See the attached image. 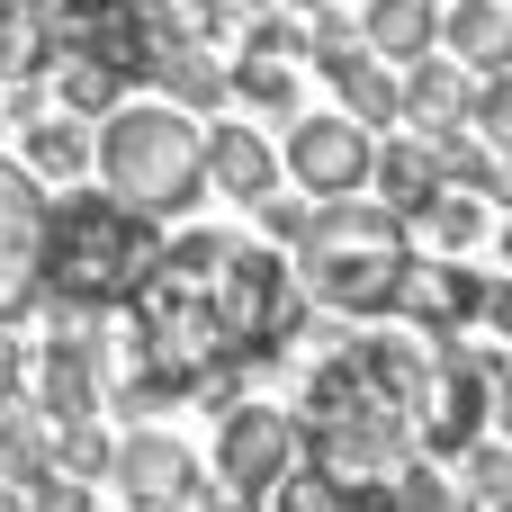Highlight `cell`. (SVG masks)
<instances>
[{
	"label": "cell",
	"mask_w": 512,
	"mask_h": 512,
	"mask_svg": "<svg viewBox=\"0 0 512 512\" xmlns=\"http://www.w3.org/2000/svg\"><path fill=\"white\" fill-rule=\"evenodd\" d=\"M162 270V243H153V216H135L126 198H63L54 225H45V288L54 306H81V315H108V306H135V288Z\"/></svg>",
	"instance_id": "1"
},
{
	"label": "cell",
	"mask_w": 512,
	"mask_h": 512,
	"mask_svg": "<svg viewBox=\"0 0 512 512\" xmlns=\"http://www.w3.org/2000/svg\"><path fill=\"white\" fill-rule=\"evenodd\" d=\"M297 279L342 306V315H387L405 306V279H414V243H405V216L387 198H333L315 207L306 243H297Z\"/></svg>",
	"instance_id": "2"
},
{
	"label": "cell",
	"mask_w": 512,
	"mask_h": 512,
	"mask_svg": "<svg viewBox=\"0 0 512 512\" xmlns=\"http://www.w3.org/2000/svg\"><path fill=\"white\" fill-rule=\"evenodd\" d=\"M99 180L135 216H180L198 198V180H207V135L162 99H126L99 126Z\"/></svg>",
	"instance_id": "3"
},
{
	"label": "cell",
	"mask_w": 512,
	"mask_h": 512,
	"mask_svg": "<svg viewBox=\"0 0 512 512\" xmlns=\"http://www.w3.org/2000/svg\"><path fill=\"white\" fill-rule=\"evenodd\" d=\"M297 261L288 252H270V243H234V261L216 270V342H225V360L243 369V360H261V351H279L288 333H297Z\"/></svg>",
	"instance_id": "4"
},
{
	"label": "cell",
	"mask_w": 512,
	"mask_h": 512,
	"mask_svg": "<svg viewBox=\"0 0 512 512\" xmlns=\"http://www.w3.org/2000/svg\"><path fill=\"white\" fill-rule=\"evenodd\" d=\"M297 459H306L297 414H279V405H225V432H216V504L207 512L270 504V495L297 477Z\"/></svg>",
	"instance_id": "5"
},
{
	"label": "cell",
	"mask_w": 512,
	"mask_h": 512,
	"mask_svg": "<svg viewBox=\"0 0 512 512\" xmlns=\"http://www.w3.org/2000/svg\"><path fill=\"white\" fill-rule=\"evenodd\" d=\"M45 225H54V207H45L36 171L0 162V324L45 288Z\"/></svg>",
	"instance_id": "6"
},
{
	"label": "cell",
	"mask_w": 512,
	"mask_h": 512,
	"mask_svg": "<svg viewBox=\"0 0 512 512\" xmlns=\"http://www.w3.org/2000/svg\"><path fill=\"white\" fill-rule=\"evenodd\" d=\"M117 495L135 512H189V504H207V486H198V459L171 441V432H126L117 441Z\"/></svg>",
	"instance_id": "7"
},
{
	"label": "cell",
	"mask_w": 512,
	"mask_h": 512,
	"mask_svg": "<svg viewBox=\"0 0 512 512\" xmlns=\"http://www.w3.org/2000/svg\"><path fill=\"white\" fill-rule=\"evenodd\" d=\"M288 171L333 207V198H351L360 180H378V153H369V126H351V117H297V135H288Z\"/></svg>",
	"instance_id": "8"
},
{
	"label": "cell",
	"mask_w": 512,
	"mask_h": 512,
	"mask_svg": "<svg viewBox=\"0 0 512 512\" xmlns=\"http://www.w3.org/2000/svg\"><path fill=\"white\" fill-rule=\"evenodd\" d=\"M486 279L477 270H459V261H414V279H405V315H423L432 333H459V324H477L486 315Z\"/></svg>",
	"instance_id": "9"
},
{
	"label": "cell",
	"mask_w": 512,
	"mask_h": 512,
	"mask_svg": "<svg viewBox=\"0 0 512 512\" xmlns=\"http://www.w3.org/2000/svg\"><path fill=\"white\" fill-rule=\"evenodd\" d=\"M207 180L225 189V198H270V180H279V153L252 135V126H207Z\"/></svg>",
	"instance_id": "10"
},
{
	"label": "cell",
	"mask_w": 512,
	"mask_h": 512,
	"mask_svg": "<svg viewBox=\"0 0 512 512\" xmlns=\"http://www.w3.org/2000/svg\"><path fill=\"white\" fill-rule=\"evenodd\" d=\"M36 414H45L54 432L99 423V360H81V351H45V369H36Z\"/></svg>",
	"instance_id": "11"
},
{
	"label": "cell",
	"mask_w": 512,
	"mask_h": 512,
	"mask_svg": "<svg viewBox=\"0 0 512 512\" xmlns=\"http://www.w3.org/2000/svg\"><path fill=\"white\" fill-rule=\"evenodd\" d=\"M441 36H450L459 63H477V72H512V9H495V0H459V9L441 18Z\"/></svg>",
	"instance_id": "12"
},
{
	"label": "cell",
	"mask_w": 512,
	"mask_h": 512,
	"mask_svg": "<svg viewBox=\"0 0 512 512\" xmlns=\"http://www.w3.org/2000/svg\"><path fill=\"white\" fill-rule=\"evenodd\" d=\"M297 27H261L252 45H243V63H234V90L243 99H261V108H288V90H297Z\"/></svg>",
	"instance_id": "13"
},
{
	"label": "cell",
	"mask_w": 512,
	"mask_h": 512,
	"mask_svg": "<svg viewBox=\"0 0 512 512\" xmlns=\"http://www.w3.org/2000/svg\"><path fill=\"white\" fill-rule=\"evenodd\" d=\"M324 72H333V90H342V108H351V126H387V117L405 108V90H396V81L378 72V54H369V45H351V54H333Z\"/></svg>",
	"instance_id": "14"
},
{
	"label": "cell",
	"mask_w": 512,
	"mask_h": 512,
	"mask_svg": "<svg viewBox=\"0 0 512 512\" xmlns=\"http://www.w3.org/2000/svg\"><path fill=\"white\" fill-rule=\"evenodd\" d=\"M378 189H387L396 216H432V198H441V162H432V144H387V153H378Z\"/></svg>",
	"instance_id": "15"
},
{
	"label": "cell",
	"mask_w": 512,
	"mask_h": 512,
	"mask_svg": "<svg viewBox=\"0 0 512 512\" xmlns=\"http://www.w3.org/2000/svg\"><path fill=\"white\" fill-rule=\"evenodd\" d=\"M36 477H54V423L45 414H0V486H36Z\"/></svg>",
	"instance_id": "16"
},
{
	"label": "cell",
	"mask_w": 512,
	"mask_h": 512,
	"mask_svg": "<svg viewBox=\"0 0 512 512\" xmlns=\"http://www.w3.org/2000/svg\"><path fill=\"white\" fill-rule=\"evenodd\" d=\"M432 36H441L432 0H369V45H378V54H414V63H423Z\"/></svg>",
	"instance_id": "17"
},
{
	"label": "cell",
	"mask_w": 512,
	"mask_h": 512,
	"mask_svg": "<svg viewBox=\"0 0 512 512\" xmlns=\"http://www.w3.org/2000/svg\"><path fill=\"white\" fill-rule=\"evenodd\" d=\"M405 108H414V117H432V135H441V126H459L477 99H468V81H459L450 63H432V54H423V63H414V81H405Z\"/></svg>",
	"instance_id": "18"
},
{
	"label": "cell",
	"mask_w": 512,
	"mask_h": 512,
	"mask_svg": "<svg viewBox=\"0 0 512 512\" xmlns=\"http://www.w3.org/2000/svg\"><path fill=\"white\" fill-rule=\"evenodd\" d=\"M81 162H99V144H90L72 117H45V126H27V171H36V180H72Z\"/></svg>",
	"instance_id": "19"
},
{
	"label": "cell",
	"mask_w": 512,
	"mask_h": 512,
	"mask_svg": "<svg viewBox=\"0 0 512 512\" xmlns=\"http://www.w3.org/2000/svg\"><path fill=\"white\" fill-rule=\"evenodd\" d=\"M378 512H477V495H468L459 477H441L432 459H414V468L387 486V504H378Z\"/></svg>",
	"instance_id": "20"
},
{
	"label": "cell",
	"mask_w": 512,
	"mask_h": 512,
	"mask_svg": "<svg viewBox=\"0 0 512 512\" xmlns=\"http://www.w3.org/2000/svg\"><path fill=\"white\" fill-rule=\"evenodd\" d=\"M54 468H63V477H81V486H99V477L117 468V441H108L99 423H81V432H54Z\"/></svg>",
	"instance_id": "21"
},
{
	"label": "cell",
	"mask_w": 512,
	"mask_h": 512,
	"mask_svg": "<svg viewBox=\"0 0 512 512\" xmlns=\"http://www.w3.org/2000/svg\"><path fill=\"white\" fill-rule=\"evenodd\" d=\"M423 225H432V243H441V252H459V243H477V234H486V207H477L468 189H441Z\"/></svg>",
	"instance_id": "22"
},
{
	"label": "cell",
	"mask_w": 512,
	"mask_h": 512,
	"mask_svg": "<svg viewBox=\"0 0 512 512\" xmlns=\"http://www.w3.org/2000/svg\"><path fill=\"white\" fill-rule=\"evenodd\" d=\"M36 45H45V9H18V0H0V72L36 63Z\"/></svg>",
	"instance_id": "23"
},
{
	"label": "cell",
	"mask_w": 512,
	"mask_h": 512,
	"mask_svg": "<svg viewBox=\"0 0 512 512\" xmlns=\"http://www.w3.org/2000/svg\"><path fill=\"white\" fill-rule=\"evenodd\" d=\"M468 495H477V504H495V512L512 504V450H495V441H477V450H468Z\"/></svg>",
	"instance_id": "24"
},
{
	"label": "cell",
	"mask_w": 512,
	"mask_h": 512,
	"mask_svg": "<svg viewBox=\"0 0 512 512\" xmlns=\"http://www.w3.org/2000/svg\"><path fill=\"white\" fill-rule=\"evenodd\" d=\"M63 99H72V108H117V63H99V54H72V72H63Z\"/></svg>",
	"instance_id": "25"
},
{
	"label": "cell",
	"mask_w": 512,
	"mask_h": 512,
	"mask_svg": "<svg viewBox=\"0 0 512 512\" xmlns=\"http://www.w3.org/2000/svg\"><path fill=\"white\" fill-rule=\"evenodd\" d=\"M270 504H279V512H360L351 495H342V486H333V477H315V468H297V477H288Z\"/></svg>",
	"instance_id": "26"
},
{
	"label": "cell",
	"mask_w": 512,
	"mask_h": 512,
	"mask_svg": "<svg viewBox=\"0 0 512 512\" xmlns=\"http://www.w3.org/2000/svg\"><path fill=\"white\" fill-rule=\"evenodd\" d=\"M27 512H90V486L54 468V477H36V486H27Z\"/></svg>",
	"instance_id": "27"
},
{
	"label": "cell",
	"mask_w": 512,
	"mask_h": 512,
	"mask_svg": "<svg viewBox=\"0 0 512 512\" xmlns=\"http://www.w3.org/2000/svg\"><path fill=\"white\" fill-rule=\"evenodd\" d=\"M261 225H270V252H279V243L297 252V243H306V225H315V207H297V198H261Z\"/></svg>",
	"instance_id": "28"
},
{
	"label": "cell",
	"mask_w": 512,
	"mask_h": 512,
	"mask_svg": "<svg viewBox=\"0 0 512 512\" xmlns=\"http://www.w3.org/2000/svg\"><path fill=\"white\" fill-rule=\"evenodd\" d=\"M477 126H486L495 144H512V72H495V81L477 90Z\"/></svg>",
	"instance_id": "29"
},
{
	"label": "cell",
	"mask_w": 512,
	"mask_h": 512,
	"mask_svg": "<svg viewBox=\"0 0 512 512\" xmlns=\"http://www.w3.org/2000/svg\"><path fill=\"white\" fill-rule=\"evenodd\" d=\"M486 324H495V333H504V342H512V279H504V288H495V297H486Z\"/></svg>",
	"instance_id": "30"
},
{
	"label": "cell",
	"mask_w": 512,
	"mask_h": 512,
	"mask_svg": "<svg viewBox=\"0 0 512 512\" xmlns=\"http://www.w3.org/2000/svg\"><path fill=\"white\" fill-rule=\"evenodd\" d=\"M18 396V342H0V405Z\"/></svg>",
	"instance_id": "31"
},
{
	"label": "cell",
	"mask_w": 512,
	"mask_h": 512,
	"mask_svg": "<svg viewBox=\"0 0 512 512\" xmlns=\"http://www.w3.org/2000/svg\"><path fill=\"white\" fill-rule=\"evenodd\" d=\"M495 423H504V450H512V378L495 387Z\"/></svg>",
	"instance_id": "32"
},
{
	"label": "cell",
	"mask_w": 512,
	"mask_h": 512,
	"mask_svg": "<svg viewBox=\"0 0 512 512\" xmlns=\"http://www.w3.org/2000/svg\"><path fill=\"white\" fill-rule=\"evenodd\" d=\"M504 270H512V216H504Z\"/></svg>",
	"instance_id": "33"
},
{
	"label": "cell",
	"mask_w": 512,
	"mask_h": 512,
	"mask_svg": "<svg viewBox=\"0 0 512 512\" xmlns=\"http://www.w3.org/2000/svg\"><path fill=\"white\" fill-rule=\"evenodd\" d=\"M297 9H324V0H297Z\"/></svg>",
	"instance_id": "34"
},
{
	"label": "cell",
	"mask_w": 512,
	"mask_h": 512,
	"mask_svg": "<svg viewBox=\"0 0 512 512\" xmlns=\"http://www.w3.org/2000/svg\"><path fill=\"white\" fill-rule=\"evenodd\" d=\"M504 512H512V504H504Z\"/></svg>",
	"instance_id": "35"
}]
</instances>
